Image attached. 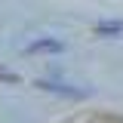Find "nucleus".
Wrapping results in <instances>:
<instances>
[{"instance_id": "1", "label": "nucleus", "mask_w": 123, "mask_h": 123, "mask_svg": "<svg viewBox=\"0 0 123 123\" xmlns=\"http://www.w3.org/2000/svg\"><path fill=\"white\" fill-rule=\"evenodd\" d=\"M28 49H31V52H37V49H52V52H59L62 43H55V40H37V43H31Z\"/></svg>"}, {"instance_id": "2", "label": "nucleus", "mask_w": 123, "mask_h": 123, "mask_svg": "<svg viewBox=\"0 0 123 123\" xmlns=\"http://www.w3.org/2000/svg\"><path fill=\"white\" fill-rule=\"evenodd\" d=\"M123 31V25H98V34H117Z\"/></svg>"}, {"instance_id": "3", "label": "nucleus", "mask_w": 123, "mask_h": 123, "mask_svg": "<svg viewBox=\"0 0 123 123\" xmlns=\"http://www.w3.org/2000/svg\"><path fill=\"white\" fill-rule=\"evenodd\" d=\"M0 80H6V83H15L18 77H15V74H9V71H3V68H0Z\"/></svg>"}]
</instances>
